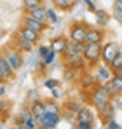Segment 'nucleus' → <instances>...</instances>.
I'll use <instances>...</instances> for the list:
<instances>
[{
	"mask_svg": "<svg viewBox=\"0 0 122 129\" xmlns=\"http://www.w3.org/2000/svg\"><path fill=\"white\" fill-rule=\"evenodd\" d=\"M112 98H113V92H112V89H110L108 84H103V86L98 84V86L91 91V103L96 108L105 107L106 103L112 101Z\"/></svg>",
	"mask_w": 122,
	"mask_h": 129,
	"instance_id": "1",
	"label": "nucleus"
},
{
	"mask_svg": "<svg viewBox=\"0 0 122 129\" xmlns=\"http://www.w3.org/2000/svg\"><path fill=\"white\" fill-rule=\"evenodd\" d=\"M2 54L5 56V59L9 61L11 64V68L14 70V72H19V68L24 64V59H23V52H21L19 49H16L12 44L11 45H7L4 51H2Z\"/></svg>",
	"mask_w": 122,
	"mask_h": 129,
	"instance_id": "2",
	"label": "nucleus"
},
{
	"mask_svg": "<svg viewBox=\"0 0 122 129\" xmlns=\"http://www.w3.org/2000/svg\"><path fill=\"white\" fill-rule=\"evenodd\" d=\"M84 58L89 66H96L101 63V44H85L84 45Z\"/></svg>",
	"mask_w": 122,
	"mask_h": 129,
	"instance_id": "3",
	"label": "nucleus"
},
{
	"mask_svg": "<svg viewBox=\"0 0 122 129\" xmlns=\"http://www.w3.org/2000/svg\"><path fill=\"white\" fill-rule=\"evenodd\" d=\"M85 31H87V24L82 21H77L70 26V40L75 44H85Z\"/></svg>",
	"mask_w": 122,
	"mask_h": 129,
	"instance_id": "4",
	"label": "nucleus"
},
{
	"mask_svg": "<svg viewBox=\"0 0 122 129\" xmlns=\"http://www.w3.org/2000/svg\"><path fill=\"white\" fill-rule=\"evenodd\" d=\"M63 115L61 113H44L40 119H37L39 129H56V126L61 122Z\"/></svg>",
	"mask_w": 122,
	"mask_h": 129,
	"instance_id": "5",
	"label": "nucleus"
},
{
	"mask_svg": "<svg viewBox=\"0 0 122 129\" xmlns=\"http://www.w3.org/2000/svg\"><path fill=\"white\" fill-rule=\"evenodd\" d=\"M119 51H120V49H119V44H117V42H106V44H103V45H101V61H103V64H106V66H108Z\"/></svg>",
	"mask_w": 122,
	"mask_h": 129,
	"instance_id": "6",
	"label": "nucleus"
},
{
	"mask_svg": "<svg viewBox=\"0 0 122 129\" xmlns=\"http://www.w3.org/2000/svg\"><path fill=\"white\" fill-rule=\"evenodd\" d=\"M112 77H113V72L106 66V64H96V70H94V79H96V82L98 84H108L110 80H112Z\"/></svg>",
	"mask_w": 122,
	"mask_h": 129,
	"instance_id": "7",
	"label": "nucleus"
},
{
	"mask_svg": "<svg viewBox=\"0 0 122 129\" xmlns=\"http://www.w3.org/2000/svg\"><path fill=\"white\" fill-rule=\"evenodd\" d=\"M103 40H105V31H101L100 28H91V26H87L85 44H103Z\"/></svg>",
	"mask_w": 122,
	"mask_h": 129,
	"instance_id": "8",
	"label": "nucleus"
},
{
	"mask_svg": "<svg viewBox=\"0 0 122 129\" xmlns=\"http://www.w3.org/2000/svg\"><path fill=\"white\" fill-rule=\"evenodd\" d=\"M16 33H18L19 37H23L24 40H28L30 44H33V45L40 42V37H42V33H37V31H33V30H30V28H26V26H23V24L19 26V30H18Z\"/></svg>",
	"mask_w": 122,
	"mask_h": 129,
	"instance_id": "9",
	"label": "nucleus"
},
{
	"mask_svg": "<svg viewBox=\"0 0 122 129\" xmlns=\"http://www.w3.org/2000/svg\"><path fill=\"white\" fill-rule=\"evenodd\" d=\"M65 64L66 66H70V68H73V70H84L87 63H85V58H84V54H73V56H68V58H65Z\"/></svg>",
	"mask_w": 122,
	"mask_h": 129,
	"instance_id": "10",
	"label": "nucleus"
},
{
	"mask_svg": "<svg viewBox=\"0 0 122 129\" xmlns=\"http://www.w3.org/2000/svg\"><path fill=\"white\" fill-rule=\"evenodd\" d=\"M21 24H23V26H26V28H30V30H33V31H37V33H42V31H45V30H47V24H45V23L37 21V19L30 18L28 14H24V16H23Z\"/></svg>",
	"mask_w": 122,
	"mask_h": 129,
	"instance_id": "11",
	"label": "nucleus"
},
{
	"mask_svg": "<svg viewBox=\"0 0 122 129\" xmlns=\"http://www.w3.org/2000/svg\"><path fill=\"white\" fill-rule=\"evenodd\" d=\"M96 86H98V82H96V79H94V73H91V72H84V73H80V87L82 89L93 91Z\"/></svg>",
	"mask_w": 122,
	"mask_h": 129,
	"instance_id": "12",
	"label": "nucleus"
},
{
	"mask_svg": "<svg viewBox=\"0 0 122 129\" xmlns=\"http://www.w3.org/2000/svg\"><path fill=\"white\" fill-rule=\"evenodd\" d=\"M94 112L89 107H82V110L77 113V122L79 124H93L94 122Z\"/></svg>",
	"mask_w": 122,
	"mask_h": 129,
	"instance_id": "13",
	"label": "nucleus"
},
{
	"mask_svg": "<svg viewBox=\"0 0 122 129\" xmlns=\"http://www.w3.org/2000/svg\"><path fill=\"white\" fill-rule=\"evenodd\" d=\"M0 73L4 75V79L5 80H12L14 79V75H16V72L11 68V64H9V61L5 59V56L0 52Z\"/></svg>",
	"mask_w": 122,
	"mask_h": 129,
	"instance_id": "14",
	"label": "nucleus"
},
{
	"mask_svg": "<svg viewBox=\"0 0 122 129\" xmlns=\"http://www.w3.org/2000/svg\"><path fill=\"white\" fill-rule=\"evenodd\" d=\"M12 45H14L16 49H19L21 52H32V51H33V44H30L28 40H24L23 37H19V35H18V33H14Z\"/></svg>",
	"mask_w": 122,
	"mask_h": 129,
	"instance_id": "15",
	"label": "nucleus"
},
{
	"mask_svg": "<svg viewBox=\"0 0 122 129\" xmlns=\"http://www.w3.org/2000/svg\"><path fill=\"white\" fill-rule=\"evenodd\" d=\"M66 42H68V39L66 37H56V39H52L51 40V49L56 52V54H65V51H66Z\"/></svg>",
	"mask_w": 122,
	"mask_h": 129,
	"instance_id": "16",
	"label": "nucleus"
},
{
	"mask_svg": "<svg viewBox=\"0 0 122 129\" xmlns=\"http://www.w3.org/2000/svg\"><path fill=\"white\" fill-rule=\"evenodd\" d=\"M98 110V117L101 119V122H108L110 119H113V115H115V110H113V107H112V103H106L105 107L101 108H96Z\"/></svg>",
	"mask_w": 122,
	"mask_h": 129,
	"instance_id": "17",
	"label": "nucleus"
},
{
	"mask_svg": "<svg viewBox=\"0 0 122 129\" xmlns=\"http://www.w3.org/2000/svg\"><path fill=\"white\" fill-rule=\"evenodd\" d=\"M84 45L85 44H75L72 42L70 39H68V42H66V51H65V58H68V56H73V54H84Z\"/></svg>",
	"mask_w": 122,
	"mask_h": 129,
	"instance_id": "18",
	"label": "nucleus"
},
{
	"mask_svg": "<svg viewBox=\"0 0 122 129\" xmlns=\"http://www.w3.org/2000/svg\"><path fill=\"white\" fill-rule=\"evenodd\" d=\"M30 18H33V19H37V21L40 23H45L47 24V7H44V5H40V7H37V9H33V11H30V12H26Z\"/></svg>",
	"mask_w": 122,
	"mask_h": 129,
	"instance_id": "19",
	"label": "nucleus"
},
{
	"mask_svg": "<svg viewBox=\"0 0 122 129\" xmlns=\"http://www.w3.org/2000/svg\"><path fill=\"white\" fill-rule=\"evenodd\" d=\"M30 112H32V117L33 119H40L42 115L45 113V108H44V101L39 100V101H33V103H30Z\"/></svg>",
	"mask_w": 122,
	"mask_h": 129,
	"instance_id": "20",
	"label": "nucleus"
},
{
	"mask_svg": "<svg viewBox=\"0 0 122 129\" xmlns=\"http://www.w3.org/2000/svg\"><path fill=\"white\" fill-rule=\"evenodd\" d=\"M63 110L66 112V115H70V117H75V119H77V113L82 110V107L77 103V101H72V100H70V101H66V103H65Z\"/></svg>",
	"mask_w": 122,
	"mask_h": 129,
	"instance_id": "21",
	"label": "nucleus"
},
{
	"mask_svg": "<svg viewBox=\"0 0 122 129\" xmlns=\"http://www.w3.org/2000/svg\"><path fill=\"white\" fill-rule=\"evenodd\" d=\"M94 16H96V23H98L100 26H106V24L110 23V19H112V16H110L106 11H103V9H96Z\"/></svg>",
	"mask_w": 122,
	"mask_h": 129,
	"instance_id": "22",
	"label": "nucleus"
},
{
	"mask_svg": "<svg viewBox=\"0 0 122 129\" xmlns=\"http://www.w3.org/2000/svg\"><path fill=\"white\" fill-rule=\"evenodd\" d=\"M108 86H110V89H112L113 96H117V94H122V77H117V75H113V77H112V80L108 82Z\"/></svg>",
	"mask_w": 122,
	"mask_h": 129,
	"instance_id": "23",
	"label": "nucleus"
},
{
	"mask_svg": "<svg viewBox=\"0 0 122 129\" xmlns=\"http://www.w3.org/2000/svg\"><path fill=\"white\" fill-rule=\"evenodd\" d=\"M44 108H45L47 113H61L59 103H58L54 98H52V100H45V101H44Z\"/></svg>",
	"mask_w": 122,
	"mask_h": 129,
	"instance_id": "24",
	"label": "nucleus"
},
{
	"mask_svg": "<svg viewBox=\"0 0 122 129\" xmlns=\"http://www.w3.org/2000/svg\"><path fill=\"white\" fill-rule=\"evenodd\" d=\"M108 68H110L113 73H117L119 70H122V51H119V52L115 54V58L112 59V63L108 64Z\"/></svg>",
	"mask_w": 122,
	"mask_h": 129,
	"instance_id": "25",
	"label": "nucleus"
},
{
	"mask_svg": "<svg viewBox=\"0 0 122 129\" xmlns=\"http://www.w3.org/2000/svg\"><path fill=\"white\" fill-rule=\"evenodd\" d=\"M30 117H32L30 108H21L19 113H18V117H16V126H23V124H24Z\"/></svg>",
	"mask_w": 122,
	"mask_h": 129,
	"instance_id": "26",
	"label": "nucleus"
},
{
	"mask_svg": "<svg viewBox=\"0 0 122 129\" xmlns=\"http://www.w3.org/2000/svg\"><path fill=\"white\" fill-rule=\"evenodd\" d=\"M52 4H54L56 9H61V11H70L73 7L72 0H52Z\"/></svg>",
	"mask_w": 122,
	"mask_h": 129,
	"instance_id": "27",
	"label": "nucleus"
},
{
	"mask_svg": "<svg viewBox=\"0 0 122 129\" xmlns=\"http://www.w3.org/2000/svg\"><path fill=\"white\" fill-rule=\"evenodd\" d=\"M21 2H23V7H24L26 12H30V11H33V9L42 5V0H21Z\"/></svg>",
	"mask_w": 122,
	"mask_h": 129,
	"instance_id": "28",
	"label": "nucleus"
},
{
	"mask_svg": "<svg viewBox=\"0 0 122 129\" xmlns=\"http://www.w3.org/2000/svg\"><path fill=\"white\" fill-rule=\"evenodd\" d=\"M9 115V101L7 100H0V122H4Z\"/></svg>",
	"mask_w": 122,
	"mask_h": 129,
	"instance_id": "29",
	"label": "nucleus"
},
{
	"mask_svg": "<svg viewBox=\"0 0 122 129\" xmlns=\"http://www.w3.org/2000/svg\"><path fill=\"white\" fill-rule=\"evenodd\" d=\"M77 73H79V70H73V68L66 66V68H65V80H68V82H73V80L77 79Z\"/></svg>",
	"mask_w": 122,
	"mask_h": 129,
	"instance_id": "30",
	"label": "nucleus"
},
{
	"mask_svg": "<svg viewBox=\"0 0 122 129\" xmlns=\"http://www.w3.org/2000/svg\"><path fill=\"white\" fill-rule=\"evenodd\" d=\"M39 100H40V94L37 92V89H30L28 94H26V101L33 103V101H39Z\"/></svg>",
	"mask_w": 122,
	"mask_h": 129,
	"instance_id": "31",
	"label": "nucleus"
},
{
	"mask_svg": "<svg viewBox=\"0 0 122 129\" xmlns=\"http://www.w3.org/2000/svg\"><path fill=\"white\" fill-rule=\"evenodd\" d=\"M56 56H58V54H56V52H54V51L51 49V52L47 54V58H45V59H42L44 66H51V64H52L54 61H56Z\"/></svg>",
	"mask_w": 122,
	"mask_h": 129,
	"instance_id": "32",
	"label": "nucleus"
},
{
	"mask_svg": "<svg viewBox=\"0 0 122 129\" xmlns=\"http://www.w3.org/2000/svg\"><path fill=\"white\" fill-rule=\"evenodd\" d=\"M44 86L52 91V89H56V87L59 86V80H56V79H45V80H44Z\"/></svg>",
	"mask_w": 122,
	"mask_h": 129,
	"instance_id": "33",
	"label": "nucleus"
},
{
	"mask_svg": "<svg viewBox=\"0 0 122 129\" xmlns=\"http://www.w3.org/2000/svg\"><path fill=\"white\" fill-rule=\"evenodd\" d=\"M49 52H51V47H49V45H40V47H39V56H40V61L47 58V54H49Z\"/></svg>",
	"mask_w": 122,
	"mask_h": 129,
	"instance_id": "34",
	"label": "nucleus"
},
{
	"mask_svg": "<svg viewBox=\"0 0 122 129\" xmlns=\"http://www.w3.org/2000/svg\"><path fill=\"white\" fill-rule=\"evenodd\" d=\"M47 21L49 23H58V14L54 12V9H47Z\"/></svg>",
	"mask_w": 122,
	"mask_h": 129,
	"instance_id": "35",
	"label": "nucleus"
},
{
	"mask_svg": "<svg viewBox=\"0 0 122 129\" xmlns=\"http://www.w3.org/2000/svg\"><path fill=\"white\" fill-rule=\"evenodd\" d=\"M24 126L28 129H39V124H37V119H33V117H30L26 122H24Z\"/></svg>",
	"mask_w": 122,
	"mask_h": 129,
	"instance_id": "36",
	"label": "nucleus"
},
{
	"mask_svg": "<svg viewBox=\"0 0 122 129\" xmlns=\"http://www.w3.org/2000/svg\"><path fill=\"white\" fill-rule=\"evenodd\" d=\"M112 18L117 19V21L122 24V11H120V9H117V7H113V14H112Z\"/></svg>",
	"mask_w": 122,
	"mask_h": 129,
	"instance_id": "37",
	"label": "nucleus"
},
{
	"mask_svg": "<svg viewBox=\"0 0 122 129\" xmlns=\"http://www.w3.org/2000/svg\"><path fill=\"white\" fill-rule=\"evenodd\" d=\"M106 126H108V129H119L120 127V124H119L115 119H110V120L106 122Z\"/></svg>",
	"mask_w": 122,
	"mask_h": 129,
	"instance_id": "38",
	"label": "nucleus"
},
{
	"mask_svg": "<svg viewBox=\"0 0 122 129\" xmlns=\"http://www.w3.org/2000/svg\"><path fill=\"white\" fill-rule=\"evenodd\" d=\"M85 2V7H87V11H91V12H96V5H94V0H84Z\"/></svg>",
	"mask_w": 122,
	"mask_h": 129,
	"instance_id": "39",
	"label": "nucleus"
},
{
	"mask_svg": "<svg viewBox=\"0 0 122 129\" xmlns=\"http://www.w3.org/2000/svg\"><path fill=\"white\" fill-rule=\"evenodd\" d=\"M75 129H94V126H93V124H79V122H77Z\"/></svg>",
	"mask_w": 122,
	"mask_h": 129,
	"instance_id": "40",
	"label": "nucleus"
},
{
	"mask_svg": "<svg viewBox=\"0 0 122 129\" xmlns=\"http://www.w3.org/2000/svg\"><path fill=\"white\" fill-rule=\"evenodd\" d=\"M113 7H117V9H120V11H122V0H115Z\"/></svg>",
	"mask_w": 122,
	"mask_h": 129,
	"instance_id": "41",
	"label": "nucleus"
},
{
	"mask_svg": "<svg viewBox=\"0 0 122 129\" xmlns=\"http://www.w3.org/2000/svg\"><path fill=\"white\" fill-rule=\"evenodd\" d=\"M52 96H54V100H58V98H59V91H58V87H56V89H52Z\"/></svg>",
	"mask_w": 122,
	"mask_h": 129,
	"instance_id": "42",
	"label": "nucleus"
},
{
	"mask_svg": "<svg viewBox=\"0 0 122 129\" xmlns=\"http://www.w3.org/2000/svg\"><path fill=\"white\" fill-rule=\"evenodd\" d=\"M5 94V84H2L0 86V100H2V96Z\"/></svg>",
	"mask_w": 122,
	"mask_h": 129,
	"instance_id": "43",
	"label": "nucleus"
},
{
	"mask_svg": "<svg viewBox=\"0 0 122 129\" xmlns=\"http://www.w3.org/2000/svg\"><path fill=\"white\" fill-rule=\"evenodd\" d=\"M5 82H7V80H5V79H4V75L0 73V86H2V84H5Z\"/></svg>",
	"mask_w": 122,
	"mask_h": 129,
	"instance_id": "44",
	"label": "nucleus"
},
{
	"mask_svg": "<svg viewBox=\"0 0 122 129\" xmlns=\"http://www.w3.org/2000/svg\"><path fill=\"white\" fill-rule=\"evenodd\" d=\"M14 129H28V127H26V126L23 124V126H16V127H14Z\"/></svg>",
	"mask_w": 122,
	"mask_h": 129,
	"instance_id": "45",
	"label": "nucleus"
},
{
	"mask_svg": "<svg viewBox=\"0 0 122 129\" xmlns=\"http://www.w3.org/2000/svg\"><path fill=\"white\" fill-rule=\"evenodd\" d=\"M113 75H117V77H122V70H119L117 73H113Z\"/></svg>",
	"mask_w": 122,
	"mask_h": 129,
	"instance_id": "46",
	"label": "nucleus"
},
{
	"mask_svg": "<svg viewBox=\"0 0 122 129\" xmlns=\"http://www.w3.org/2000/svg\"><path fill=\"white\" fill-rule=\"evenodd\" d=\"M2 37H4V33H2V31H0V40H2Z\"/></svg>",
	"mask_w": 122,
	"mask_h": 129,
	"instance_id": "47",
	"label": "nucleus"
},
{
	"mask_svg": "<svg viewBox=\"0 0 122 129\" xmlns=\"http://www.w3.org/2000/svg\"><path fill=\"white\" fill-rule=\"evenodd\" d=\"M0 129H2V122H0Z\"/></svg>",
	"mask_w": 122,
	"mask_h": 129,
	"instance_id": "48",
	"label": "nucleus"
},
{
	"mask_svg": "<svg viewBox=\"0 0 122 129\" xmlns=\"http://www.w3.org/2000/svg\"><path fill=\"white\" fill-rule=\"evenodd\" d=\"M119 129H122V127H119Z\"/></svg>",
	"mask_w": 122,
	"mask_h": 129,
	"instance_id": "49",
	"label": "nucleus"
}]
</instances>
